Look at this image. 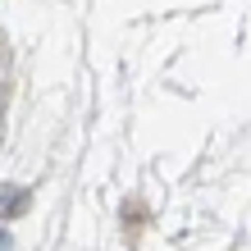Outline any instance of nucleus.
<instances>
[{
  "mask_svg": "<svg viewBox=\"0 0 251 251\" xmlns=\"http://www.w3.org/2000/svg\"><path fill=\"white\" fill-rule=\"evenodd\" d=\"M0 251H5V238H0Z\"/></svg>",
  "mask_w": 251,
  "mask_h": 251,
  "instance_id": "f257e3e1",
  "label": "nucleus"
}]
</instances>
